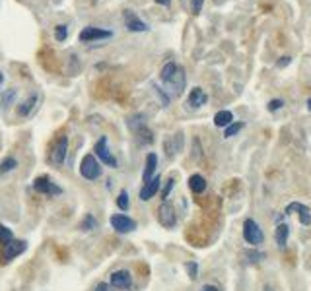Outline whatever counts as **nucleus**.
I'll use <instances>...</instances> for the list:
<instances>
[{"instance_id": "obj_1", "label": "nucleus", "mask_w": 311, "mask_h": 291, "mask_svg": "<svg viewBox=\"0 0 311 291\" xmlns=\"http://www.w3.org/2000/svg\"><path fill=\"white\" fill-rule=\"evenodd\" d=\"M80 175L86 181H97L101 177V163L97 161L96 155H92V153L84 155V159L80 163Z\"/></svg>"}, {"instance_id": "obj_2", "label": "nucleus", "mask_w": 311, "mask_h": 291, "mask_svg": "<svg viewBox=\"0 0 311 291\" xmlns=\"http://www.w3.org/2000/svg\"><path fill=\"white\" fill-rule=\"evenodd\" d=\"M94 155L105 165V167H111V169H115L117 167V159H115V155L109 151V146H107V138L105 136H101L96 146H94Z\"/></svg>"}, {"instance_id": "obj_3", "label": "nucleus", "mask_w": 311, "mask_h": 291, "mask_svg": "<svg viewBox=\"0 0 311 291\" xmlns=\"http://www.w3.org/2000/svg\"><path fill=\"white\" fill-rule=\"evenodd\" d=\"M33 190L37 194H43V196H57V194L62 192V188L57 182H53L47 175H41V177H37L33 181Z\"/></svg>"}, {"instance_id": "obj_4", "label": "nucleus", "mask_w": 311, "mask_h": 291, "mask_svg": "<svg viewBox=\"0 0 311 291\" xmlns=\"http://www.w3.org/2000/svg\"><path fill=\"white\" fill-rule=\"evenodd\" d=\"M243 239L249 245H261L263 243L265 235H263V231H261V227L257 225L255 219H245V223H243Z\"/></svg>"}, {"instance_id": "obj_5", "label": "nucleus", "mask_w": 311, "mask_h": 291, "mask_svg": "<svg viewBox=\"0 0 311 291\" xmlns=\"http://www.w3.org/2000/svg\"><path fill=\"white\" fill-rule=\"evenodd\" d=\"M109 37H113V31H109V29H101V27H92V25L84 27V29L80 31V35H78V39H80L82 43H92V41L109 39Z\"/></svg>"}, {"instance_id": "obj_6", "label": "nucleus", "mask_w": 311, "mask_h": 291, "mask_svg": "<svg viewBox=\"0 0 311 291\" xmlns=\"http://www.w3.org/2000/svg\"><path fill=\"white\" fill-rule=\"evenodd\" d=\"M109 223H111V227H113L117 233H131V231L136 229V221H135L133 218L125 216V214H115V216H111V218H109Z\"/></svg>"}, {"instance_id": "obj_7", "label": "nucleus", "mask_w": 311, "mask_h": 291, "mask_svg": "<svg viewBox=\"0 0 311 291\" xmlns=\"http://www.w3.org/2000/svg\"><path fill=\"white\" fill-rule=\"evenodd\" d=\"M157 221L167 229L177 225V216H175V210L169 202H161V206L157 208Z\"/></svg>"}, {"instance_id": "obj_8", "label": "nucleus", "mask_w": 311, "mask_h": 291, "mask_svg": "<svg viewBox=\"0 0 311 291\" xmlns=\"http://www.w3.org/2000/svg\"><path fill=\"white\" fill-rule=\"evenodd\" d=\"M66 151H68V138L66 136H60L57 140V144L53 146L51 153H49V161L53 165H62L64 159H66Z\"/></svg>"}, {"instance_id": "obj_9", "label": "nucleus", "mask_w": 311, "mask_h": 291, "mask_svg": "<svg viewBox=\"0 0 311 291\" xmlns=\"http://www.w3.org/2000/svg\"><path fill=\"white\" fill-rule=\"evenodd\" d=\"M25 249H27L25 241H16V239L8 241V243L4 245V251H2V258H4V262L14 260V258H16V256H19Z\"/></svg>"}, {"instance_id": "obj_10", "label": "nucleus", "mask_w": 311, "mask_h": 291, "mask_svg": "<svg viewBox=\"0 0 311 291\" xmlns=\"http://www.w3.org/2000/svg\"><path fill=\"white\" fill-rule=\"evenodd\" d=\"M109 284L117 290H131L133 286V276L129 270H115L109 278Z\"/></svg>"}, {"instance_id": "obj_11", "label": "nucleus", "mask_w": 311, "mask_h": 291, "mask_svg": "<svg viewBox=\"0 0 311 291\" xmlns=\"http://www.w3.org/2000/svg\"><path fill=\"white\" fill-rule=\"evenodd\" d=\"M125 25L129 31H135V33H142V31H148V25L131 10H125Z\"/></svg>"}, {"instance_id": "obj_12", "label": "nucleus", "mask_w": 311, "mask_h": 291, "mask_svg": "<svg viewBox=\"0 0 311 291\" xmlns=\"http://www.w3.org/2000/svg\"><path fill=\"white\" fill-rule=\"evenodd\" d=\"M159 186H161V179L157 177V175H154L148 182H144V186L140 188V200L142 202H148L150 198H154L156 192L159 190Z\"/></svg>"}, {"instance_id": "obj_13", "label": "nucleus", "mask_w": 311, "mask_h": 291, "mask_svg": "<svg viewBox=\"0 0 311 291\" xmlns=\"http://www.w3.org/2000/svg\"><path fill=\"white\" fill-rule=\"evenodd\" d=\"M169 86V90L173 91V95H181L183 90H185V70L183 68H177V72L165 82Z\"/></svg>"}, {"instance_id": "obj_14", "label": "nucleus", "mask_w": 311, "mask_h": 291, "mask_svg": "<svg viewBox=\"0 0 311 291\" xmlns=\"http://www.w3.org/2000/svg\"><path fill=\"white\" fill-rule=\"evenodd\" d=\"M189 107H193V109H198V107H202V105H206V101H208V95L204 93V90H200V88H194V90H191V93H189Z\"/></svg>"}, {"instance_id": "obj_15", "label": "nucleus", "mask_w": 311, "mask_h": 291, "mask_svg": "<svg viewBox=\"0 0 311 291\" xmlns=\"http://www.w3.org/2000/svg\"><path fill=\"white\" fill-rule=\"evenodd\" d=\"M156 167H157V155H156V153H148V155H146L144 173H142V181H144V182H148L156 175Z\"/></svg>"}, {"instance_id": "obj_16", "label": "nucleus", "mask_w": 311, "mask_h": 291, "mask_svg": "<svg viewBox=\"0 0 311 291\" xmlns=\"http://www.w3.org/2000/svg\"><path fill=\"white\" fill-rule=\"evenodd\" d=\"M286 212H288V214H290V212H298L300 221H302L304 225H310L311 223V210L306 208L304 204H290V206L286 208Z\"/></svg>"}, {"instance_id": "obj_17", "label": "nucleus", "mask_w": 311, "mask_h": 291, "mask_svg": "<svg viewBox=\"0 0 311 291\" xmlns=\"http://www.w3.org/2000/svg\"><path fill=\"white\" fill-rule=\"evenodd\" d=\"M189 188L194 192V194H200L206 190V179L202 175H191L189 177Z\"/></svg>"}, {"instance_id": "obj_18", "label": "nucleus", "mask_w": 311, "mask_h": 291, "mask_svg": "<svg viewBox=\"0 0 311 291\" xmlns=\"http://www.w3.org/2000/svg\"><path fill=\"white\" fill-rule=\"evenodd\" d=\"M35 103H37V95H31L29 99H25V101H21L19 105H18V109H16V113H18V117H27L31 111H33V107H35Z\"/></svg>"}, {"instance_id": "obj_19", "label": "nucleus", "mask_w": 311, "mask_h": 291, "mask_svg": "<svg viewBox=\"0 0 311 291\" xmlns=\"http://www.w3.org/2000/svg\"><path fill=\"white\" fill-rule=\"evenodd\" d=\"M288 233H290V229H288V225L286 223H280L278 227H276V245H278V249H286V245H288Z\"/></svg>"}, {"instance_id": "obj_20", "label": "nucleus", "mask_w": 311, "mask_h": 291, "mask_svg": "<svg viewBox=\"0 0 311 291\" xmlns=\"http://www.w3.org/2000/svg\"><path fill=\"white\" fill-rule=\"evenodd\" d=\"M163 147H167V155H169V157H173V155H175V153L183 147V134H181V132H177V134L173 136V142H169V140H167V142L163 144Z\"/></svg>"}, {"instance_id": "obj_21", "label": "nucleus", "mask_w": 311, "mask_h": 291, "mask_svg": "<svg viewBox=\"0 0 311 291\" xmlns=\"http://www.w3.org/2000/svg\"><path fill=\"white\" fill-rule=\"evenodd\" d=\"M232 123H233V115H232L230 111H218V113L214 115V125H216V127L226 128V127H230Z\"/></svg>"}, {"instance_id": "obj_22", "label": "nucleus", "mask_w": 311, "mask_h": 291, "mask_svg": "<svg viewBox=\"0 0 311 291\" xmlns=\"http://www.w3.org/2000/svg\"><path fill=\"white\" fill-rule=\"evenodd\" d=\"M135 132H136V140H138L140 146H146L154 142V134H152V130H148L146 127H142V128H138V130H135Z\"/></svg>"}, {"instance_id": "obj_23", "label": "nucleus", "mask_w": 311, "mask_h": 291, "mask_svg": "<svg viewBox=\"0 0 311 291\" xmlns=\"http://www.w3.org/2000/svg\"><path fill=\"white\" fill-rule=\"evenodd\" d=\"M177 68H179V66H177L175 62H167V64L161 68V72H159V78H161V82L165 84V82H167V80H169V78H171V76L177 72Z\"/></svg>"}, {"instance_id": "obj_24", "label": "nucleus", "mask_w": 311, "mask_h": 291, "mask_svg": "<svg viewBox=\"0 0 311 291\" xmlns=\"http://www.w3.org/2000/svg\"><path fill=\"white\" fill-rule=\"evenodd\" d=\"M16 167H18L16 157H6V159L0 163V177H2V175H6V173H10V171H14Z\"/></svg>"}, {"instance_id": "obj_25", "label": "nucleus", "mask_w": 311, "mask_h": 291, "mask_svg": "<svg viewBox=\"0 0 311 291\" xmlns=\"http://www.w3.org/2000/svg\"><path fill=\"white\" fill-rule=\"evenodd\" d=\"M97 227V221H96V218L92 216V214H88L84 219H82V223H80V229L82 231H94Z\"/></svg>"}, {"instance_id": "obj_26", "label": "nucleus", "mask_w": 311, "mask_h": 291, "mask_svg": "<svg viewBox=\"0 0 311 291\" xmlns=\"http://www.w3.org/2000/svg\"><path fill=\"white\" fill-rule=\"evenodd\" d=\"M117 206H119V210H123V212L129 210V192H127V190H121V192H119Z\"/></svg>"}, {"instance_id": "obj_27", "label": "nucleus", "mask_w": 311, "mask_h": 291, "mask_svg": "<svg viewBox=\"0 0 311 291\" xmlns=\"http://www.w3.org/2000/svg\"><path fill=\"white\" fill-rule=\"evenodd\" d=\"M243 128V123H232L230 127H226V132H224V136L226 138H232V136H235L239 130Z\"/></svg>"}, {"instance_id": "obj_28", "label": "nucleus", "mask_w": 311, "mask_h": 291, "mask_svg": "<svg viewBox=\"0 0 311 291\" xmlns=\"http://www.w3.org/2000/svg\"><path fill=\"white\" fill-rule=\"evenodd\" d=\"M8 241H12V229H8L6 225L0 223V243L6 245Z\"/></svg>"}, {"instance_id": "obj_29", "label": "nucleus", "mask_w": 311, "mask_h": 291, "mask_svg": "<svg viewBox=\"0 0 311 291\" xmlns=\"http://www.w3.org/2000/svg\"><path fill=\"white\" fill-rule=\"evenodd\" d=\"M173 186H175V181H173V179H167L165 184H163V188H161V198H163V202H165V198H169V192L173 190Z\"/></svg>"}, {"instance_id": "obj_30", "label": "nucleus", "mask_w": 311, "mask_h": 291, "mask_svg": "<svg viewBox=\"0 0 311 291\" xmlns=\"http://www.w3.org/2000/svg\"><path fill=\"white\" fill-rule=\"evenodd\" d=\"M185 268H187L191 280H196V278H198V266H196V262H187Z\"/></svg>"}, {"instance_id": "obj_31", "label": "nucleus", "mask_w": 311, "mask_h": 291, "mask_svg": "<svg viewBox=\"0 0 311 291\" xmlns=\"http://www.w3.org/2000/svg\"><path fill=\"white\" fill-rule=\"evenodd\" d=\"M66 35H68L66 25H57V29H55V39H57V41H64Z\"/></svg>"}, {"instance_id": "obj_32", "label": "nucleus", "mask_w": 311, "mask_h": 291, "mask_svg": "<svg viewBox=\"0 0 311 291\" xmlns=\"http://www.w3.org/2000/svg\"><path fill=\"white\" fill-rule=\"evenodd\" d=\"M245 258H247V262H259V260H263V258H265V255H263V253L249 251V253H245Z\"/></svg>"}, {"instance_id": "obj_33", "label": "nucleus", "mask_w": 311, "mask_h": 291, "mask_svg": "<svg viewBox=\"0 0 311 291\" xmlns=\"http://www.w3.org/2000/svg\"><path fill=\"white\" fill-rule=\"evenodd\" d=\"M154 91L157 93V95H159V99H161V105H163V107H167V105H169V95H167V93H163V90H161L159 86H156V84H154Z\"/></svg>"}, {"instance_id": "obj_34", "label": "nucleus", "mask_w": 311, "mask_h": 291, "mask_svg": "<svg viewBox=\"0 0 311 291\" xmlns=\"http://www.w3.org/2000/svg\"><path fill=\"white\" fill-rule=\"evenodd\" d=\"M14 97H16V90L6 91V93H4V97H2V107H6L8 103H12V101H14Z\"/></svg>"}, {"instance_id": "obj_35", "label": "nucleus", "mask_w": 311, "mask_h": 291, "mask_svg": "<svg viewBox=\"0 0 311 291\" xmlns=\"http://www.w3.org/2000/svg\"><path fill=\"white\" fill-rule=\"evenodd\" d=\"M282 105H284V101H282V99H272V101L269 103V111H271V113H274V111H278Z\"/></svg>"}, {"instance_id": "obj_36", "label": "nucleus", "mask_w": 311, "mask_h": 291, "mask_svg": "<svg viewBox=\"0 0 311 291\" xmlns=\"http://www.w3.org/2000/svg\"><path fill=\"white\" fill-rule=\"evenodd\" d=\"M96 291H111V286H109V284H105V282H101V284H97V286H96Z\"/></svg>"}, {"instance_id": "obj_37", "label": "nucleus", "mask_w": 311, "mask_h": 291, "mask_svg": "<svg viewBox=\"0 0 311 291\" xmlns=\"http://www.w3.org/2000/svg\"><path fill=\"white\" fill-rule=\"evenodd\" d=\"M290 60H292L290 56H284L282 60H278V68H284V66H288V64H290Z\"/></svg>"}, {"instance_id": "obj_38", "label": "nucleus", "mask_w": 311, "mask_h": 291, "mask_svg": "<svg viewBox=\"0 0 311 291\" xmlns=\"http://www.w3.org/2000/svg\"><path fill=\"white\" fill-rule=\"evenodd\" d=\"M200 6H202V0H193V10H194V14L200 10Z\"/></svg>"}, {"instance_id": "obj_39", "label": "nucleus", "mask_w": 311, "mask_h": 291, "mask_svg": "<svg viewBox=\"0 0 311 291\" xmlns=\"http://www.w3.org/2000/svg\"><path fill=\"white\" fill-rule=\"evenodd\" d=\"M157 4H161V6H169L171 4V0H156Z\"/></svg>"}, {"instance_id": "obj_40", "label": "nucleus", "mask_w": 311, "mask_h": 291, "mask_svg": "<svg viewBox=\"0 0 311 291\" xmlns=\"http://www.w3.org/2000/svg\"><path fill=\"white\" fill-rule=\"evenodd\" d=\"M202 291H218V288H214V286H204Z\"/></svg>"}, {"instance_id": "obj_41", "label": "nucleus", "mask_w": 311, "mask_h": 291, "mask_svg": "<svg viewBox=\"0 0 311 291\" xmlns=\"http://www.w3.org/2000/svg\"><path fill=\"white\" fill-rule=\"evenodd\" d=\"M308 109H310V111H311V97H310V99H308Z\"/></svg>"}, {"instance_id": "obj_42", "label": "nucleus", "mask_w": 311, "mask_h": 291, "mask_svg": "<svg viewBox=\"0 0 311 291\" xmlns=\"http://www.w3.org/2000/svg\"><path fill=\"white\" fill-rule=\"evenodd\" d=\"M2 82H4V76H2V72H0V84H2Z\"/></svg>"}, {"instance_id": "obj_43", "label": "nucleus", "mask_w": 311, "mask_h": 291, "mask_svg": "<svg viewBox=\"0 0 311 291\" xmlns=\"http://www.w3.org/2000/svg\"><path fill=\"white\" fill-rule=\"evenodd\" d=\"M265 291H271V290H269V288H267V290H265Z\"/></svg>"}]
</instances>
